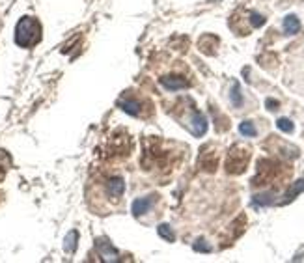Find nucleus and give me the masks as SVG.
<instances>
[{"mask_svg": "<svg viewBox=\"0 0 304 263\" xmlns=\"http://www.w3.org/2000/svg\"><path fill=\"white\" fill-rule=\"evenodd\" d=\"M77 241H79V234L77 232H69V235L65 237V245H63V248H65V252H75V248H77Z\"/></svg>", "mask_w": 304, "mask_h": 263, "instance_id": "11", "label": "nucleus"}, {"mask_svg": "<svg viewBox=\"0 0 304 263\" xmlns=\"http://www.w3.org/2000/svg\"><path fill=\"white\" fill-rule=\"evenodd\" d=\"M231 103H233V107H241L243 105V95H241V88H239V84H233V88H231Z\"/></svg>", "mask_w": 304, "mask_h": 263, "instance_id": "13", "label": "nucleus"}, {"mask_svg": "<svg viewBox=\"0 0 304 263\" xmlns=\"http://www.w3.org/2000/svg\"><path fill=\"white\" fill-rule=\"evenodd\" d=\"M201 241H204V239L196 241V243H194V250H198V252H209V250H211V246H209V245H201Z\"/></svg>", "mask_w": 304, "mask_h": 263, "instance_id": "16", "label": "nucleus"}, {"mask_svg": "<svg viewBox=\"0 0 304 263\" xmlns=\"http://www.w3.org/2000/svg\"><path fill=\"white\" fill-rule=\"evenodd\" d=\"M118 107H120L123 112H127V114H131V116H138L140 114V109H142V105L138 103V101H134V99H120L118 101Z\"/></svg>", "mask_w": 304, "mask_h": 263, "instance_id": "5", "label": "nucleus"}, {"mask_svg": "<svg viewBox=\"0 0 304 263\" xmlns=\"http://www.w3.org/2000/svg\"><path fill=\"white\" fill-rule=\"evenodd\" d=\"M41 40V26L34 17H23L15 26V43L19 47H28L36 45Z\"/></svg>", "mask_w": 304, "mask_h": 263, "instance_id": "1", "label": "nucleus"}, {"mask_svg": "<svg viewBox=\"0 0 304 263\" xmlns=\"http://www.w3.org/2000/svg\"><path fill=\"white\" fill-rule=\"evenodd\" d=\"M250 23H252V26L258 28V26H261V24H265V19L261 17L259 13H252V15H250Z\"/></svg>", "mask_w": 304, "mask_h": 263, "instance_id": "15", "label": "nucleus"}, {"mask_svg": "<svg viewBox=\"0 0 304 263\" xmlns=\"http://www.w3.org/2000/svg\"><path fill=\"white\" fill-rule=\"evenodd\" d=\"M302 190H304V179H300V181H297V183L293 185L291 190H289V192H287V194L284 196L286 200H282V204H287V202H291L293 198H295V196H297V194H300Z\"/></svg>", "mask_w": 304, "mask_h": 263, "instance_id": "9", "label": "nucleus"}, {"mask_svg": "<svg viewBox=\"0 0 304 263\" xmlns=\"http://www.w3.org/2000/svg\"><path fill=\"white\" fill-rule=\"evenodd\" d=\"M239 133H241L243 137H256V127H254L252 121H243L241 125H239Z\"/></svg>", "mask_w": 304, "mask_h": 263, "instance_id": "12", "label": "nucleus"}, {"mask_svg": "<svg viewBox=\"0 0 304 263\" xmlns=\"http://www.w3.org/2000/svg\"><path fill=\"white\" fill-rule=\"evenodd\" d=\"M97 248L99 252H101L103 259H107V261H116V259H118V252H116L107 241H97Z\"/></svg>", "mask_w": 304, "mask_h": 263, "instance_id": "7", "label": "nucleus"}, {"mask_svg": "<svg viewBox=\"0 0 304 263\" xmlns=\"http://www.w3.org/2000/svg\"><path fill=\"white\" fill-rule=\"evenodd\" d=\"M157 234L161 235L164 241H168V243H174V241H176V235H174L172 228H170L168 224H161V226L157 228Z\"/></svg>", "mask_w": 304, "mask_h": 263, "instance_id": "10", "label": "nucleus"}, {"mask_svg": "<svg viewBox=\"0 0 304 263\" xmlns=\"http://www.w3.org/2000/svg\"><path fill=\"white\" fill-rule=\"evenodd\" d=\"M298 30H300V21H298L297 15H287V17L284 19V32H286L287 36H293V34H297Z\"/></svg>", "mask_w": 304, "mask_h": 263, "instance_id": "8", "label": "nucleus"}, {"mask_svg": "<svg viewBox=\"0 0 304 263\" xmlns=\"http://www.w3.org/2000/svg\"><path fill=\"white\" fill-rule=\"evenodd\" d=\"M161 84L170 90V92H176V90H185V88H189V82L183 79V77H162L161 79Z\"/></svg>", "mask_w": 304, "mask_h": 263, "instance_id": "4", "label": "nucleus"}, {"mask_svg": "<svg viewBox=\"0 0 304 263\" xmlns=\"http://www.w3.org/2000/svg\"><path fill=\"white\" fill-rule=\"evenodd\" d=\"M276 127L284 133H293V129H295L293 123H291V120H287V118H280V120L276 121Z\"/></svg>", "mask_w": 304, "mask_h": 263, "instance_id": "14", "label": "nucleus"}, {"mask_svg": "<svg viewBox=\"0 0 304 263\" xmlns=\"http://www.w3.org/2000/svg\"><path fill=\"white\" fill-rule=\"evenodd\" d=\"M207 131V120L206 116L200 114L198 110L192 112V118H190V133L194 135V137H204Z\"/></svg>", "mask_w": 304, "mask_h": 263, "instance_id": "3", "label": "nucleus"}, {"mask_svg": "<svg viewBox=\"0 0 304 263\" xmlns=\"http://www.w3.org/2000/svg\"><path fill=\"white\" fill-rule=\"evenodd\" d=\"M155 204V196H146V198H137V200L132 202L131 206V211L134 217H140L144 213H149L151 211V207Z\"/></svg>", "mask_w": 304, "mask_h": 263, "instance_id": "2", "label": "nucleus"}, {"mask_svg": "<svg viewBox=\"0 0 304 263\" xmlns=\"http://www.w3.org/2000/svg\"><path fill=\"white\" fill-rule=\"evenodd\" d=\"M107 185H109L110 196H114V198H120V196H123V192H125V181H123V178H120V176L109 179Z\"/></svg>", "mask_w": 304, "mask_h": 263, "instance_id": "6", "label": "nucleus"}]
</instances>
